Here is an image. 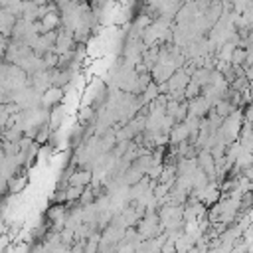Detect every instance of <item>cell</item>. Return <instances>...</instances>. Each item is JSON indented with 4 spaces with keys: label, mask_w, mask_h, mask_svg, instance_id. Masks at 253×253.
Here are the masks:
<instances>
[{
    "label": "cell",
    "mask_w": 253,
    "mask_h": 253,
    "mask_svg": "<svg viewBox=\"0 0 253 253\" xmlns=\"http://www.w3.org/2000/svg\"><path fill=\"white\" fill-rule=\"evenodd\" d=\"M61 99H63V89H59V87H47V89L42 93L40 107H43V109H51V107L59 105Z\"/></svg>",
    "instance_id": "1"
},
{
    "label": "cell",
    "mask_w": 253,
    "mask_h": 253,
    "mask_svg": "<svg viewBox=\"0 0 253 253\" xmlns=\"http://www.w3.org/2000/svg\"><path fill=\"white\" fill-rule=\"evenodd\" d=\"M65 182H67L69 186H81V188H85L87 184H91V182H93V176H91V172H89V170L79 168V170H73L71 174H67Z\"/></svg>",
    "instance_id": "2"
},
{
    "label": "cell",
    "mask_w": 253,
    "mask_h": 253,
    "mask_svg": "<svg viewBox=\"0 0 253 253\" xmlns=\"http://www.w3.org/2000/svg\"><path fill=\"white\" fill-rule=\"evenodd\" d=\"M40 24H42V34H43V32H49V30H55V28L61 24L59 12H57V10L47 12L45 16H42V18H40Z\"/></svg>",
    "instance_id": "3"
}]
</instances>
